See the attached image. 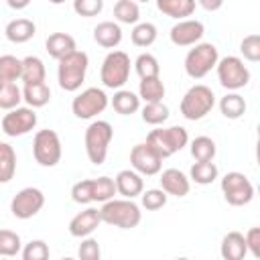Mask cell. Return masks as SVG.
Instances as JSON below:
<instances>
[{
  "instance_id": "obj_1",
  "label": "cell",
  "mask_w": 260,
  "mask_h": 260,
  "mask_svg": "<svg viewBox=\"0 0 260 260\" xmlns=\"http://www.w3.org/2000/svg\"><path fill=\"white\" fill-rule=\"evenodd\" d=\"M100 217L102 221L120 228V230H132L140 223L142 219V211L140 207L132 201V199H108L104 201V205L100 207Z\"/></svg>"
},
{
  "instance_id": "obj_2",
  "label": "cell",
  "mask_w": 260,
  "mask_h": 260,
  "mask_svg": "<svg viewBox=\"0 0 260 260\" xmlns=\"http://www.w3.org/2000/svg\"><path fill=\"white\" fill-rule=\"evenodd\" d=\"M89 65V57L83 51H73L69 55H65L63 59H59L57 65V81L61 85V89L65 91H77L85 79V71Z\"/></svg>"
},
{
  "instance_id": "obj_3",
  "label": "cell",
  "mask_w": 260,
  "mask_h": 260,
  "mask_svg": "<svg viewBox=\"0 0 260 260\" xmlns=\"http://www.w3.org/2000/svg\"><path fill=\"white\" fill-rule=\"evenodd\" d=\"M114 138V128L110 122L106 120H93L87 128H85V152L89 162L93 165H104L106 156H108V146Z\"/></svg>"
},
{
  "instance_id": "obj_4",
  "label": "cell",
  "mask_w": 260,
  "mask_h": 260,
  "mask_svg": "<svg viewBox=\"0 0 260 260\" xmlns=\"http://www.w3.org/2000/svg\"><path fill=\"white\" fill-rule=\"evenodd\" d=\"M189 142V134L183 126H169V128H156L150 130L146 136V144L160 156H173L181 148H185Z\"/></svg>"
},
{
  "instance_id": "obj_5",
  "label": "cell",
  "mask_w": 260,
  "mask_h": 260,
  "mask_svg": "<svg viewBox=\"0 0 260 260\" xmlns=\"http://www.w3.org/2000/svg\"><path fill=\"white\" fill-rule=\"evenodd\" d=\"M213 106H215V95H213L211 87H207L203 83H197V85L187 89L179 108H181L183 118L195 122V120L205 118L213 110Z\"/></svg>"
},
{
  "instance_id": "obj_6",
  "label": "cell",
  "mask_w": 260,
  "mask_h": 260,
  "mask_svg": "<svg viewBox=\"0 0 260 260\" xmlns=\"http://www.w3.org/2000/svg\"><path fill=\"white\" fill-rule=\"evenodd\" d=\"M219 53L217 47L211 43H195L193 49H189L185 57V73L191 79H201L205 77L217 63Z\"/></svg>"
},
{
  "instance_id": "obj_7",
  "label": "cell",
  "mask_w": 260,
  "mask_h": 260,
  "mask_svg": "<svg viewBox=\"0 0 260 260\" xmlns=\"http://www.w3.org/2000/svg\"><path fill=\"white\" fill-rule=\"evenodd\" d=\"M130 77V57L124 51H112L106 55L102 69H100V79L104 87L108 89H120Z\"/></svg>"
},
{
  "instance_id": "obj_8",
  "label": "cell",
  "mask_w": 260,
  "mask_h": 260,
  "mask_svg": "<svg viewBox=\"0 0 260 260\" xmlns=\"http://www.w3.org/2000/svg\"><path fill=\"white\" fill-rule=\"evenodd\" d=\"M215 69H217V79H219L221 87H225L230 91L242 89L250 81V71L240 57L228 55L223 59H217Z\"/></svg>"
},
{
  "instance_id": "obj_9",
  "label": "cell",
  "mask_w": 260,
  "mask_h": 260,
  "mask_svg": "<svg viewBox=\"0 0 260 260\" xmlns=\"http://www.w3.org/2000/svg\"><path fill=\"white\" fill-rule=\"evenodd\" d=\"M32 154L41 167H49V169L55 167L63 154L59 134L55 130H49V128L39 130L35 134V140H32Z\"/></svg>"
},
{
  "instance_id": "obj_10",
  "label": "cell",
  "mask_w": 260,
  "mask_h": 260,
  "mask_svg": "<svg viewBox=\"0 0 260 260\" xmlns=\"http://www.w3.org/2000/svg\"><path fill=\"white\" fill-rule=\"evenodd\" d=\"M221 193L230 205L240 207V205H248L254 199V185L244 173L232 171L225 173L221 179Z\"/></svg>"
},
{
  "instance_id": "obj_11",
  "label": "cell",
  "mask_w": 260,
  "mask_h": 260,
  "mask_svg": "<svg viewBox=\"0 0 260 260\" xmlns=\"http://www.w3.org/2000/svg\"><path fill=\"white\" fill-rule=\"evenodd\" d=\"M108 104H110V100H108V95H106L104 89H100V87H87L79 95L73 98L71 110H73V114L79 120H89V118L102 114L108 108Z\"/></svg>"
},
{
  "instance_id": "obj_12",
  "label": "cell",
  "mask_w": 260,
  "mask_h": 260,
  "mask_svg": "<svg viewBox=\"0 0 260 260\" xmlns=\"http://www.w3.org/2000/svg\"><path fill=\"white\" fill-rule=\"evenodd\" d=\"M0 126H2V132L10 138L24 136L37 126V112L30 106H22V108L16 106L8 110V114H4V118L0 120Z\"/></svg>"
},
{
  "instance_id": "obj_13",
  "label": "cell",
  "mask_w": 260,
  "mask_h": 260,
  "mask_svg": "<svg viewBox=\"0 0 260 260\" xmlns=\"http://www.w3.org/2000/svg\"><path fill=\"white\" fill-rule=\"evenodd\" d=\"M43 205H45V193L37 187H24L12 197L10 211L18 219H30L43 209Z\"/></svg>"
},
{
  "instance_id": "obj_14",
  "label": "cell",
  "mask_w": 260,
  "mask_h": 260,
  "mask_svg": "<svg viewBox=\"0 0 260 260\" xmlns=\"http://www.w3.org/2000/svg\"><path fill=\"white\" fill-rule=\"evenodd\" d=\"M130 165L136 173L140 175H146V177H152V175H158L160 169H162V158L146 144H136L132 146L130 150Z\"/></svg>"
},
{
  "instance_id": "obj_15",
  "label": "cell",
  "mask_w": 260,
  "mask_h": 260,
  "mask_svg": "<svg viewBox=\"0 0 260 260\" xmlns=\"http://www.w3.org/2000/svg\"><path fill=\"white\" fill-rule=\"evenodd\" d=\"M205 35V26L201 20H195V18H183L179 20L169 37H171V43L177 45V47H193L195 43L201 41V37Z\"/></svg>"
},
{
  "instance_id": "obj_16",
  "label": "cell",
  "mask_w": 260,
  "mask_h": 260,
  "mask_svg": "<svg viewBox=\"0 0 260 260\" xmlns=\"http://www.w3.org/2000/svg\"><path fill=\"white\" fill-rule=\"evenodd\" d=\"M100 223H102L100 209L87 207V209H83V211H79L77 215L71 217V221H69V234L73 238H85V236H91L98 230Z\"/></svg>"
},
{
  "instance_id": "obj_17",
  "label": "cell",
  "mask_w": 260,
  "mask_h": 260,
  "mask_svg": "<svg viewBox=\"0 0 260 260\" xmlns=\"http://www.w3.org/2000/svg\"><path fill=\"white\" fill-rule=\"evenodd\" d=\"M116 183V193H120L122 197L126 199H134L138 197L142 191H144V181H142V175L136 173L134 169H124L116 175L114 179Z\"/></svg>"
},
{
  "instance_id": "obj_18",
  "label": "cell",
  "mask_w": 260,
  "mask_h": 260,
  "mask_svg": "<svg viewBox=\"0 0 260 260\" xmlns=\"http://www.w3.org/2000/svg\"><path fill=\"white\" fill-rule=\"evenodd\" d=\"M160 189L167 195L185 197L191 189V183H189V177L185 173H181L179 169H167L160 173Z\"/></svg>"
},
{
  "instance_id": "obj_19",
  "label": "cell",
  "mask_w": 260,
  "mask_h": 260,
  "mask_svg": "<svg viewBox=\"0 0 260 260\" xmlns=\"http://www.w3.org/2000/svg\"><path fill=\"white\" fill-rule=\"evenodd\" d=\"M219 254H221L223 260H242L248 254L244 234H240V232H228L223 236V240H221Z\"/></svg>"
},
{
  "instance_id": "obj_20",
  "label": "cell",
  "mask_w": 260,
  "mask_h": 260,
  "mask_svg": "<svg viewBox=\"0 0 260 260\" xmlns=\"http://www.w3.org/2000/svg\"><path fill=\"white\" fill-rule=\"evenodd\" d=\"M93 41L104 49H114L122 43V28L118 22L104 20L93 28Z\"/></svg>"
},
{
  "instance_id": "obj_21",
  "label": "cell",
  "mask_w": 260,
  "mask_h": 260,
  "mask_svg": "<svg viewBox=\"0 0 260 260\" xmlns=\"http://www.w3.org/2000/svg\"><path fill=\"white\" fill-rule=\"evenodd\" d=\"M35 32H37V26H35V22L28 20V18H14V20H10V22L6 24V28H4L6 39H8L10 43H14V45H22V43L30 41V39L35 37Z\"/></svg>"
},
{
  "instance_id": "obj_22",
  "label": "cell",
  "mask_w": 260,
  "mask_h": 260,
  "mask_svg": "<svg viewBox=\"0 0 260 260\" xmlns=\"http://www.w3.org/2000/svg\"><path fill=\"white\" fill-rule=\"evenodd\" d=\"M45 49H47V53H49L53 59L59 61V59H63L65 55L73 53L77 47H75V39H73L71 35H67V32H53V35L47 37Z\"/></svg>"
},
{
  "instance_id": "obj_23",
  "label": "cell",
  "mask_w": 260,
  "mask_h": 260,
  "mask_svg": "<svg viewBox=\"0 0 260 260\" xmlns=\"http://www.w3.org/2000/svg\"><path fill=\"white\" fill-rule=\"evenodd\" d=\"M195 4L197 0H156V8L177 20H183L187 16H191L195 12Z\"/></svg>"
},
{
  "instance_id": "obj_24",
  "label": "cell",
  "mask_w": 260,
  "mask_h": 260,
  "mask_svg": "<svg viewBox=\"0 0 260 260\" xmlns=\"http://www.w3.org/2000/svg\"><path fill=\"white\" fill-rule=\"evenodd\" d=\"M47 77V69H45V63L35 57V55H28L22 59V73H20V79L24 81V85H32V83H43Z\"/></svg>"
},
{
  "instance_id": "obj_25",
  "label": "cell",
  "mask_w": 260,
  "mask_h": 260,
  "mask_svg": "<svg viewBox=\"0 0 260 260\" xmlns=\"http://www.w3.org/2000/svg\"><path fill=\"white\" fill-rule=\"evenodd\" d=\"M112 108L118 112V114H122V116H130V114H134V112H138V108H140V98L134 93V91H130V89H118L116 93H114V98H112Z\"/></svg>"
},
{
  "instance_id": "obj_26",
  "label": "cell",
  "mask_w": 260,
  "mask_h": 260,
  "mask_svg": "<svg viewBox=\"0 0 260 260\" xmlns=\"http://www.w3.org/2000/svg\"><path fill=\"white\" fill-rule=\"evenodd\" d=\"M138 98L144 100V104L148 102H162L165 98V83L158 77H144L140 79V85H138Z\"/></svg>"
},
{
  "instance_id": "obj_27",
  "label": "cell",
  "mask_w": 260,
  "mask_h": 260,
  "mask_svg": "<svg viewBox=\"0 0 260 260\" xmlns=\"http://www.w3.org/2000/svg\"><path fill=\"white\" fill-rule=\"evenodd\" d=\"M22 100L26 102V106L30 108H43L49 104L51 100V87L43 81V83H32V85H24L22 87Z\"/></svg>"
},
{
  "instance_id": "obj_28",
  "label": "cell",
  "mask_w": 260,
  "mask_h": 260,
  "mask_svg": "<svg viewBox=\"0 0 260 260\" xmlns=\"http://www.w3.org/2000/svg\"><path fill=\"white\" fill-rule=\"evenodd\" d=\"M219 110L228 120H238V118H242L246 114V100L236 91L225 93L219 100Z\"/></svg>"
},
{
  "instance_id": "obj_29",
  "label": "cell",
  "mask_w": 260,
  "mask_h": 260,
  "mask_svg": "<svg viewBox=\"0 0 260 260\" xmlns=\"http://www.w3.org/2000/svg\"><path fill=\"white\" fill-rule=\"evenodd\" d=\"M189 179L195 181L197 185H211L217 179L215 162L213 160H197L189 171Z\"/></svg>"
},
{
  "instance_id": "obj_30",
  "label": "cell",
  "mask_w": 260,
  "mask_h": 260,
  "mask_svg": "<svg viewBox=\"0 0 260 260\" xmlns=\"http://www.w3.org/2000/svg\"><path fill=\"white\" fill-rule=\"evenodd\" d=\"M16 173V152L8 142H0V183L12 181Z\"/></svg>"
},
{
  "instance_id": "obj_31",
  "label": "cell",
  "mask_w": 260,
  "mask_h": 260,
  "mask_svg": "<svg viewBox=\"0 0 260 260\" xmlns=\"http://www.w3.org/2000/svg\"><path fill=\"white\" fill-rule=\"evenodd\" d=\"M114 18L122 24H136L140 18V8L136 0H118L114 4Z\"/></svg>"
},
{
  "instance_id": "obj_32",
  "label": "cell",
  "mask_w": 260,
  "mask_h": 260,
  "mask_svg": "<svg viewBox=\"0 0 260 260\" xmlns=\"http://www.w3.org/2000/svg\"><path fill=\"white\" fill-rule=\"evenodd\" d=\"M156 35H158V30L152 22H136L130 39L136 47H150L156 41Z\"/></svg>"
},
{
  "instance_id": "obj_33",
  "label": "cell",
  "mask_w": 260,
  "mask_h": 260,
  "mask_svg": "<svg viewBox=\"0 0 260 260\" xmlns=\"http://www.w3.org/2000/svg\"><path fill=\"white\" fill-rule=\"evenodd\" d=\"M134 69L136 73L140 75V79L144 77H158L160 75V65H158V59L150 53H140L134 61Z\"/></svg>"
},
{
  "instance_id": "obj_34",
  "label": "cell",
  "mask_w": 260,
  "mask_h": 260,
  "mask_svg": "<svg viewBox=\"0 0 260 260\" xmlns=\"http://www.w3.org/2000/svg\"><path fill=\"white\" fill-rule=\"evenodd\" d=\"M215 152H217L215 142L209 136H197L191 142V156L195 160H213Z\"/></svg>"
},
{
  "instance_id": "obj_35",
  "label": "cell",
  "mask_w": 260,
  "mask_h": 260,
  "mask_svg": "<svg viewBox=\"0 0 260 260\" xmlns=\"http://www.w3.org/2000/svg\"><path fill=\"white\" fill-rule=\"evenodd\" d=\"M22 102V89L14 81H4L0 87V110H12Z\"/></svg>"
},
{
  "instance_id": "obj_36",
  "label": "cell",
  "mask_w": 260,
  "mask_h": 260,
  "mask_svg": "<svg viewBox=\"0 0 260 260\" xmlns=\"http://www.w3.org/2000/svg\"><path fill=\"white\" fill-rule=\"evenodd\" d=\"M167 118H169V108L162 102H148V104H144V108H142V120L146 124L158 126V124L167 122Z\"/></svg>"
},
{
  "instance_id": "obj_37",
  "label": "cell",
  "mask_w": 260,
  "mask_h": 260,
  "mask_svg": "<svg viewBox=\"0 0 260 260\" xmlns=\"http://www.w3.org/2000/svg\"><path fill=\"white\" fill-rule=\"evenodd\" d=\"M22 73V59H16L14 55H2L0 57V77L4 81H16Z\"/></svg>"
},
{
  "instance_id": "obj_38",
  "label": "cell",
  "mask_w": 260,
  "mask_h": 260,
  "mask_svg": "<svg viewBox=\"0 0 260 260\" xmlns=\"http://www.w3.org/2000/svg\"><path fill=\"white\" fill-rule=\"evenodd\" d=\"M91 195H93V201H108L116 195V183L114 179L110 177H98L93 179L91 183Z\"/></svg>"
},
{
  "instance_id": "obj_39",
  "label": "cell",
  "mask_w": 260,
  "mask_h": 260,
  "mask_svg": "<svg viewBox=\"0 0 260 260\" xmlns=\"http://www.w3.org/2000/svg\"><path fill=\"white\" fill-rule=\"evenodd\" d=\"M22 250L20 236L12 230H0V256H16Z\"/></svg>"
},
{
  "instance_id": "obj_40",
  "label": "cell",
  "mask_w": 260,
  "mask_h": 260,
  "mask_svg": "<svg viewBox=\"0 0 260 260\" xmlns=\"http://www.w3.org/2000/svg\"><path fill=\"white\" fill-rule=\"evenodd\" d=\"M167 199H169V195L162 189H146V191L140 193L142 207L148 209V211H156V209L165 207L167 205Z\"/></svg>"
},
{
  "instance_id": "obj_41",
  "label": "cell",
  "mask_w": 260,
  "mask_h": 260,
  "mask_svg": "<svg viewBox=\"0 0 260 260\" xmlns=\"http://www.w3.org/2000/svg\"><path fill=\"white\" fill-rule=\"evenodd\" d=\"M49 246L45 240H30L28 244H24V248L20 250V256L24 260H47L49 258Z\"/></svg>"
},
{
  "instance_id": "obj_42",
  "label": "cell",
  "mask_w": 260,
  "mask_h": 260,
  "mask_svg": "<svg viewBox=\"0 0 260 260\" xmlns=\"http://www.w3.org/2000/svg\"><path fill=\"white\" fill-rule=\"evenodd\" d=\"M91 183H93V179H81V181H77V183L71 187V199H73L75 203H81V205L91 203V201H93Z\"/></svg>"
},
{
  "instance_id": "obj_43",
  "label": "cell",
  "mask_w": 260,
  "mask_h": 260,
  "mask_svg": "<svg viewBox=\"0 0 260 260\" xmlns=\"http://www.w3.org/2000/svg\"><path fill=\"white\" fill-rule=\"evenodd\" d=\"M240 51H242L244 59H248V61H252V63L260 61V37H258V35H248V37H244L242 43H240Z\"/></svg>"
},
{
  "instance_id": "obj_44",
  "label": "cell",
  "mask_w": 260,
  "mask_h": 260,
  "mask_svg": "<svg viewBox=\"0 0 260 260\" xmlns=\"http://www.w3.org/2000/svg\"><path fill=\"white\" fill-rule=\"evenodd\" d=\"M102 8H104V0H73V10L85 18L98 16Z\"/></svg>"
},
{
  "instance_id": "obj_45",
  "label": "cell",
  "mask_w": 260,
  "mask_h": 260,
  "mask_svg": "<svg viewBox=\"0 0 260 260\" xmlns=\"http://www.w3.org/2000/svg\"><path fill=\"white\" fill-rule=\"evenodd\" d=\"M77 256H79L81 260H100V256H102V250H100V244H98V240H93V238L85 236V240L79 244Z\"/></svg>"
},
{
  "instance_id": "obj_46",
  "label": "cell",
  "mask_w": 260,
  "mask_h": 260,
  "mask_svg": "<svg viewBox=\"0 0 260 260\" xmlns=\"http://www.w3.org/2000/svg\"><path fill=\"white\" fill-rule=\"evenodd\" d=\"M246 248L254 258H260V228H250L246 232Z\"/></svg>"
},
{
  "instance_id": "obj_47",
  "label": "cell",
  "mask_w": 260,
  "mask_h": 260,
  "mask_svg": "<svg viewBox=\"0 0 260 260\" xmlns=\"http://www.w3.org/2000/svg\"><path fill=\"white\" fill-rule=\"evenodd\" d=\"M197 2H199L201 8H205V10H209V12L219 10V8L223 6V0H197Z\"/></svg>"
},
{
  "instance_id": "obj_48",
  "label": "cell",
  "mask_w": 260,
  "mask_h": 260,
  "mask_svg": "<svg viewBox=\"0 0 260 260\" xmlns=\"http://www.w3.org/2000/svg\"><path fill=\"white\" fill-rule=\"evenodd\" d=\"M6 4L10 8H14V10H22V8H26L30 4V0H6Z\"/></svg>"
},
{
  "instance_id": "obj_49",
  "label": "cell",
  "mask_w": 260,
  "mask_h": 260,
  "mask_svg": "<svg viewBox=\"0 0 260 260\" xmlns=\"http://www.w3.org/2000/svg\"><path fill=\"white\" fill-rule=\"evenodd\" d=\"M49 2H51V4H63L65 0H49Z\"/></svg>"
},
{
  "instance_id": "obj_50",
  "label": "cell",
  "mask_w": 260,
  "mask_h": 260,
  "mask_svg": "<svg viewBox=\"0 0 260 260\" xmlns=\"http://www.w3.org/2000/svg\"><path fill=\"white\" fill-rule=\"evenodd\" d=\"M2 83H4V79H2V77H0V87H2Z\"/></svg>"
},
{
  "instance_id": "obj_51",
  "label": "cell",
  "mask_w": 260,
  "mask_h": 260,
  "mask_svg": "<svg viewBox=\"0 0 260 260\" xmlns=\"http://www.w3.org/2000/svg\"><path fill=\"white\" fill-rule=\"evenodd\" d=\"M138 2H148V0H138Z\"/></svg>"
}]
</instances>
